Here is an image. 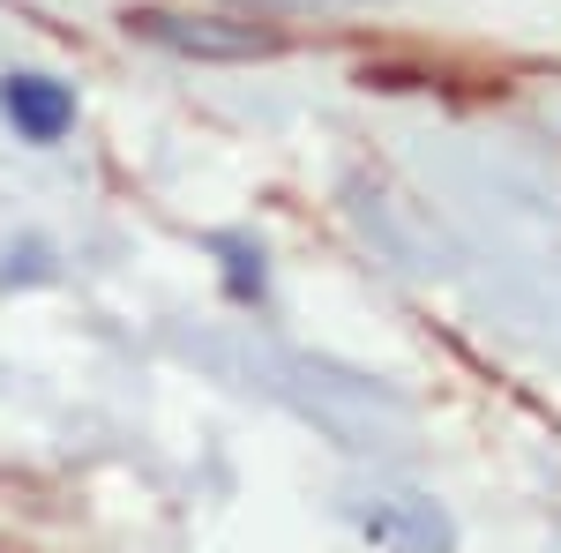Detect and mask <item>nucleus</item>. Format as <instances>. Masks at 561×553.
Wrapping results in <instances>:
<instances>
[{"instance_id": "obj_1", "label": "nucleus", "mask_w": 561, "mask_h": 553, "mask_svg": "<svg viewBox=\"0 0 561 553\" xmlns=\"http://www.w3.org/2000/svg\"><path fill=\"white\" fill-rule=\"evenodd\" d=\"M0 113L15 120L23 142H60L68 120H76V97H68V83H53V76H8L0 83Z\"/></svg>"}, {"instance_id": "obj_2", "label": "nucleus", "mask_w": 561, "mask_h": 553, "mask_svg": "<svg viewBox=\"0 0 561 553\" xmlns=\"http://www.w3.org/2000/svg\"><path fill=\"white\" fill-rule=\"evenodd\" d=\"M142 23L165 45H187V53H270L262 31H217L210 15H195V23H187V15H142Z\"/></svg>"}]
</instances>
